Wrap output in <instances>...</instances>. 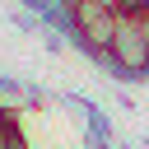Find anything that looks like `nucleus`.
<instances>
[{
	"mask_svg": "<svg viewBox=\"0 0 149 149\" xmlns=\"http://www.w3.org/2000/svg\"><path fill=\"white\" fill-rule=\"evenodd\" d=\"M65 14H70L65 37H70L88 61L107 65V47H112V33H116V9H102V5H93V0H70Z\"/></svg>",
	"mask_w": 149,
	"mask_h": 149,
	"instance_id": "nucleus-1",
	"label": "nucleus"
},
{
	"mask_svg": "<svg viewBox=\"0 0 149 149\" xmlns=\"http://www.w3.org/2000/svg\"><path fill=\"white\" fill-rule=\"evenodd\" d=\"M107 70H112V79H126V84L149 79V37L140 33L135 19L116 14V33H112V47H107Z\"/></svg>",
	"mask_w": 149,
	"mask_h": 149,
	"instance_id": "nucleus-2",
	"label": "nucleus"
},
{
	"mask_svg": "<svg viewBox=\"0 0 149 149\" xmlns=\"http://www.w3.org/2000/svg\"><path fill=\"white\" fill-rule=\"evenodd\" d=\"M116 14H121V19H135V14H149V0H116Z\"/></svg>",
	"mask_w": 149,
	"mask_h": 149,
	"instance_id": "nucleus-3",
	"label": "nucleus"
},
{
	"mask_svg": "<svg viewBox=\"0 0 149 149\" xmlns=\"http://www.w3.org/2000/svg\"><path fill=\"white\" fill-rule=\"evenodd\" d=\"M135 23H140V33L149 37V14H135Z\"/></svg>",
	"mask_w": 149,
	"mask_h": 149,
	"instance_id": "nucleus-4",
	"label": "nucleus"
},
{
	"mask_svg": "<svg viewBox=\"0 0 149 149\" xmlns=\"http://www.w3.org/2000/svg\"><path fill=\"white\" fill-rule=\"evenodd\" d=\"M93 5H102V9H116V0H93Z\"/></svg>",
	"mask_w": 149,
	"mask_h": 149,
	"instance_id": "nucleus-5",
	"label": "nucleus"
}]
</instances>
